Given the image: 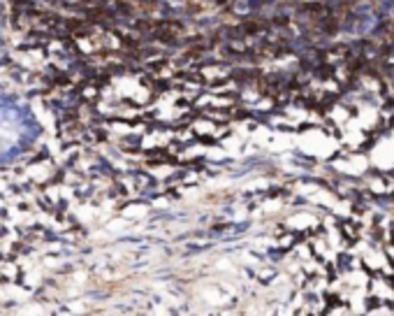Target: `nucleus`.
Returning <instances> with one entry per match:
<instances>
[{
	"instance_id": "obj_1",
	"label": "nucleus",
	"mask_w": 394,
	"mask_h": 316,
	"mask_svg": "<svg viewBox=\"0 0 394 316\" xmlns=\"http://www.w3.org/2000/svg\"><path fill=\"white\" fill-rule=\"evenodd\" d=\"M42 126L26 103L0 91V165L19 161L37 145Z\"/></svg>"
}]
</instances>
